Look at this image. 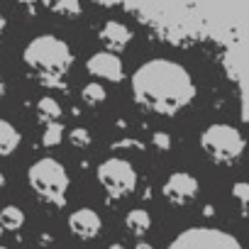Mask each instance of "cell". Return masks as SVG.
I'll return each mask as SVG.
<instances>
[{"label":"cell","instance_id":"obj_1","mask_svg":"<svg viewBox=\"0 0 249 249\" xmlns=\"http://www.w3.org/2000/svg\"><path fill=\"white\" fill-rule=\"evenodd\" d=\"M215 222H196L181 230L164 249H244L234 232Z\"/></svg>","mask_w":249,"mask_h":249},{"label":"cell","instance_id":"obj_2","mask_svg":"<svg viewBox=\"0 0 249 249\" xmlns=\"http://www.w3.org/2000/svg\"><path fill=\"white\" fill-rule=\"evenodd\" d=\"M0 249H13L10 244H5V242H0Z\"/></svg>","mask_w":249,"mask_h":249}]
</instances>
